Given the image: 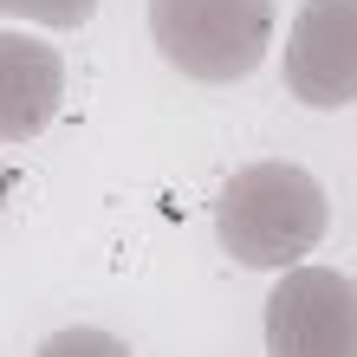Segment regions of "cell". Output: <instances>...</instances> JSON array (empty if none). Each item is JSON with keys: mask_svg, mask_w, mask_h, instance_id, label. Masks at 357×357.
<instances>
[{"mask_svg": "<svg viewBox=\"0 0 357 357\" xmlns=\"http://www.w3.org/2000/svg\"><path fill=\"white\" fill-rule=\"evenodd\" d=\"M331 234L325 182L299 162H247L215 195V241L241 266H292Z\"/></svg>", "mask_w": 357, "mask_h": 357, "instance_id": "cell-1", "label": "cell"}, {"mask_svg": "<svg viewBox=\"0 0 357 357\" xmlns=\"http://www.w3.org/2000/svg\"><path fill=\"white\" fill-rule=\"evenodd\" d=\"M39 351H123V338H111V331H59Z\"/></svg>", "mask_w": 357, "mask_h": 357, "instance_id": "cell-7", "label": "cell"}, {"mask_svg": "<svg viewBox=\"0 0 357 357\" xmlns=\"http://www.w3.org/2000/svg\"><path fill=\"white\" fill-rule=\"evenodd\" d=\"M286 91L312 111L357 104V0H305L292 13Z\"/></svg>", "mask_w": 357, "mask_h": 357, "instance_id": "cell-4", "label": "cell"}, {"mask_svg": "<svg viewBox=\"0 0 357 357\" xmlns=\"http://www.w3.org/2000/svg\"><path fill=\"white\" fill-rule=\"evenodd\" d=\"M66 98V59L33 33L0 26V143H33L52 130Z\"/></svg>", "mask_w": 357, "mask_h": 357, "instance_id": "cell-5", "label": "cell"}, {"mask_svg": "<svg viewBox=\"0 0 357 357\" xmlns=\"http://www.w3.org/2000/svg\"><path fill=\"white\" fill-rule=\"evenodd\" d=\"M98 0H0V20H33V26H52V33H72V26H91Z\"/></svg>", "mask_w": 357, "mask_h": 357, "instance_id": "cell-6", "label": "cell"}, {"mask_svg": "<svg viewBox=\"0 0 357 357\" xmlns=\"http://www.w3.org/2000/svg\"><path fill=\"white\" fill-rule=\"evenodd\" d=\"M150 39L195 85H241L273 46V0H150Z\"/></svg>", "mask_w": 357, "mask_h": 357, "instance_id": "cell-2", "label": "cell"}, {"mask_svg": "<svg viewBox=\"0 0 357 357\" xmlns=\"http://www.w3.org/2000/svg\"><path fill=\"white\" fill-rule=\"evenodd\" d=\"M273 357H357V280L331 266H286L266 299Z\"/></svg>", "mask_w": 357, "mask_h": 357, "instance_id": "cell-3", "label": "cell"}, {"mask_svg": "<svg viewBox=\"0 0 357 357\" xmlns=\"http://www.w3.org/2000/svg\"><path fill=\"white\" fill-rule=\"evenodd\" d=\"M7 188H13V169L0 162V208H7Z\"/></svg>", "mask_w": 357, "mask_h": 357, "instance_id": "cell-8", "label": "cell"}]
</instances>
